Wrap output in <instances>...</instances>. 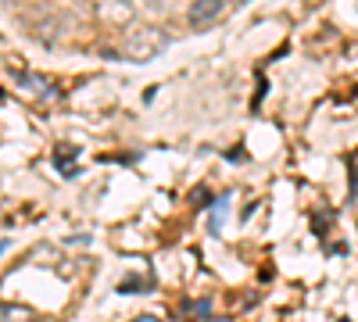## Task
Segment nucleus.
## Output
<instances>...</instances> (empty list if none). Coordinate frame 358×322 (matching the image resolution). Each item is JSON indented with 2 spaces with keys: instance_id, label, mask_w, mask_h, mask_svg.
Masks as SVG:
<instances>
[{
  "instance_id": "f257e3e1",
  "label": "nucleus",
  "mask_w": 358,
  "mask_h": 322,
  "mask_svg": "<svg viewBox=\"0 0 358 322\" xmlns=\"http://www.w3.org/2000/svg\"><path fill=\"white\" fill-rule=\"evenodd\" d=\"M165 47H169V33H165V29L143 25V29H136V33L126 36L122 57H129V61H151V57H158Z\"/></svg>"
},
{
  "instance_id": "f03ea898",
  "label": "nucleus",
  "mask_w": 358,
  "mask_h": 322,
  "mask_svg": "<svg viewBox=\"0 0 358 322\" xmlns=\"http://www.w3.org/2000/svg\"><path fill=\"white\" fill-rule=\"evenodd\" d=\"M222 15H226V0H190V8H187L190 29H208V25H215Z\"/></svg>"
},
{
  "instance_id": "7ed1b4c3",
  "label": "nucleus",
  "mask_w": 358,
  "mask_h": 322,
  "mask_svg": "<svg viewBox=\"0 0 358 322\" xmlns=\"http://www.w3.org/2000/svg\"><path fill=\"white\" fill-rule=\"evenodd\" d=\"M15 82L22 86L25 94H33V97H40V101H54V97H57V86H54L50 79L36 75V72H15Z\"/></svg>"
},
{
  "instance_id": "20e7f679",
  "label": "nucleus",
  "mask_w": 358,
  "mask_h": 322,
  "mask_svg": "<svg viewBox=\"0 0 358 322\" xmlns=\"http://www.w3.org/2000/svg\"><path fill=\"white\" fill-rule=\"evenodd\" d=\"M104 18H115V22H126L129 18V4L126 0H104Z\"/></svg>"
},
{
  "instance_id": "39448f33",
  "label": "nucleus",
  "mask_w": 358,
  "mask_h": 322,
  "mask_svg": "<svg viewBox=\"0 0 358 322\" xmlns=\"http://www.w3.org/2000/svg\"><path fill=\"white\" fill-rule=\"evenodd\" d=\"M72 158H76V151H72V147H57V151H54V165H62V172H65V175H72V172H76V168H72Z\"/></svg>"
},
{
  "instance_id": "423d86ee",
  "label": "nucleus",
  "mask_w": 358,
  "mask_h": 322,
  "mask_svg": "<svg viewBox=\"0 0 358 322\" xmlns=\"http://www.w3.org/2000/svg\"><path fill=\"white\" fill-rule=\"evenodd\" d=\"M226 204H229V197H219V200H215V208H212V233H219V222H222V215H226Z\"/></svg>"
},
{
  "instance_id": "0eeeda50",
  "label": "nucleus",
  "mask_w": 358,
  "mask_h": 322,
  "mask_svg": "<svg viewBox=\"0 0 358 322\" xmlns=\"http://www.w3.org/2000/svg\"><path fill=\"white\" fill-rule=\"evenodd\" d=\"M183 312H194V315H208L212 312V301H187Z\"/></svg>"
},
{
  "instance_id": "6e6552de",
  "label": "nucleus",
  "mask_w": 358,
  "mask_h": 322,
  "mask_svg": "<svg viewBox=\"0 0 358 322\" xmlns=\"http://www.w3.org/2000/svg\"><path fill=\"white\" fill-rule=\"evenodd\" d=\"M126 4H129V0H126Z\"/></svg>"
},
{
  "instance_id": "1a4fd4ad",
  "label": "nucleus",
  "mask_w": 358,
  "mask_h": 322,
  "mask_svg": "<svg viewBox=\"0 0 358 322\" xmlns=\"http://www.w3.org/2000/svg\"><path fill=\"white\" fill-rule=\"evenodd\" d=\"M344 322H348V319H344Z\"/></svg>"
}]
</instances>
